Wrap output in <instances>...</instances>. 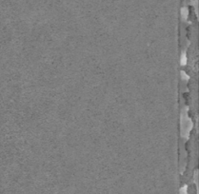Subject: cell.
<instances>
[{
	"label": "cell",
	"mask_w": 199,
	"mask_h": 194,
	"mask_svg": "<svg viewBox=\"0 0 199 194\" xmlns=\"http://www.w3.org/2000/svg\"><path fill=\"white\" fill-rule=\"evenodd\" d=\"M188 63V58L186 52H182L181 56H180V65L181 66H186Z\"/></svg>",
	"instance_id": "cell-2"
},
{
	"label": "cell",
	"mask_w": 199,
	"mask_h": 194,
	"mask_svg": "<svg viewBox=\"0 0 199 194\" xmlns=\"http://www.w3.org/2000/svg\"><path fill=\"white\" fill-rule=\"evenodd\" d=\"M181 77H182V79H184V80H189V76L185 73V71H181Z\"/></svg>",
	"instance_id": "cell-4"
},
{
	"label": "cell",
	"mask_w": 199,
	"mask_h": 194,
	"mask_svg": "<svg viewBox=\"0 0 199 194\" xmlns=\"http://www.w3.org/2000/svg\"><path fill=\"white\" fill-rule=\"evenodd\" d=\"M194 124L192 122V119L189 118L186 113L181 114V135L184 138H189V132L192 130Z\"/></svg>",
	"instance_id": "cell-1"
},
{
	"label": "cell",
	"mask_w": 199,
	"mask_h": 194,
	"mask_svg": "<svg viewBox=\"0 0 199 194\" xmlns=\"http://www.w3.org/2000/svg\"><path fill=\"white\" fill-rule=\"evenodd\" d=\"M181 14H182V18L184 20H187L188 19V16H189V10L186 7L182 8L181 9Z\"/></svg>",
	"instance_id": "cell-3"
}]
</instances>
